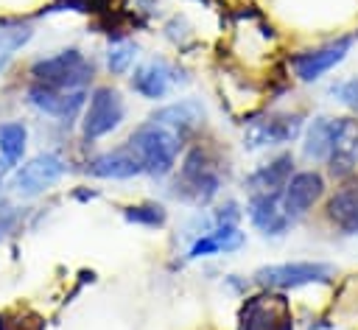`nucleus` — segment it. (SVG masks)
Masks as SVG:
<instances>
[{"instance_id":"cd10ccee","label":"nucleus","mask_w":358,"mask_h":330,"mask_svg":"<svg viewBox=\"0 0 358 330\" xmlns=\"http://www.w3.org/2000/svg\"><path fill=\"white\" fill-rule=\"evenodd\" d=\"M6 171H8V165L0 159V190H3V185H6Z\"/></svg>"},{"instance_id":"f8f14e48","label":"nucleus","mask_w":358,"mask_h":330,"mask_svg":"<svg viewBox=\"0 0 358 330\" xmlns=\"http://www.w3.org/2000/svg\"><path fill=\"white\" fill-rule=\"evenodd\" d=\"M324 165H327V176L336 182H347L358 173V117L352 115L336 117L333 148Z\"/></svg>"},{"instance_id":"20e7f679","label":"nucleus","mask_w":358,"mask_h":330,"mask_svg":"<svg viewBox=\"0 0 358 330\" xmlns=\"http://www.w3.org/2000/svg\"><path fill=\"white\" fill-rule=\"evenodd\" d=\"M336 277V266L324 260H291V263H271L260 266L252 274V282L263 291H294L305 285H322Z\"/></svg>"},{"instance_id":"f03ea898","label":"nucleus","mask_w":358,"mask_h":330,"mask_svg":"<svg viewBox=\"0 0 358 330\" xmlns=\"http://www.w3.org/2000/svg\"><path fill=\"white\" fill-rule=\"evenodd\" d=\"M131 145V151L137 154L140 165H143V173L151 176V179H165L176 171V162H179V154L185 148V140L154 123V120H143L140 126H134V131L129 134L126 140Z\"/></svg>"},{"instance_id":"6e6552de","label":"nucleus","mask_w":358,"mask_h":330,"mask_svg":"<svg viewBox=\"0 0 358 330\" xmlns=\"http://www.w3.org/2000/svg\"><path fill=\"white\" fill-rule=\"evenodd\" d=\"M352 45H355V36L352 34H341V36L324 42V45H316V48H308V50L294 53L288 62H291V70H294V76L299 81L313 84L322 76H327L330 70H336L350 56Z\"/></svg>"},{"instance_id":"bb28decb","label":"nucleus","mask_w":358,"mask_h":330,"mask_svg":"<svg viewBox=\"0 0 358 330\" xmlns=\"http://www.w3.org/2000/svg\"><path fill=\"white\" fill-rule=\"evenodd\" d=\"M227 285H229L232 291H246L249 282H246V280H238V274H229V277H227Z\"/></svg>"},{"instance_id":"a878e982","label":"nucleus","mask_w":358,"mask_h":330,"mask_svg":"<svg viewBox=\"0 0 358 330\" xmlns=\"http://www.w3.org/2000/svg\"><path fill=\"white\" fill-rule=\"evenodd\" d=\"M210 218H213V227H238L241 218H243V210H241V204L235 199H224L210 213Z\"/></svg>"},{"instance_id":"6ab92c4d","label":"nucleus","mask_w":358,"mask_h":330,"mask_svg":"<svg viewBox=\"0 0 358 330\" xmlns=\"http://www.w3.org/2000/svg\"><path fill=\"white\" fill-rule=\"evenodd\" d=\"M243 243H246V235L241 232V227H213L210 232L193 238V243L187 249V260L229 254V252H238Z\"/></svg>"},{"instance_id":"2eb2a0df","label":"nucleus","mask_w":358,"mask_h":330,"mask_svg":"<svg viewBox=\"0 0 358 330\" xmlns=\"http://www.w3.org/2000/svg\"><path fill=\"white\" fill-rule=\"evenodd\" d=\"M324 218L338 235H344V238L358 235V182H355V176L347 182H338V187L324 199Z\"/></svg>"},{"instance_id":"7ed1b4c3","label":"nucleus","mask_w":358,"mask_h":330,"mask_svg":"<svg viewBox=\"0 0 358 330\" xmlns=\"http://www.w3.org/2000/svg\"><path fill=\"white\" fill-rule=\"evenodd\" d=\"M31 84L50 89H90L95 78V64L78 48H62L56 53L39 56L31 64Z\"/></svg>"},{"instance_id":"a211bd4d","label":"nucleus","mask_w":358,"mask_h":330,"mask_svg":"<svg viewBox=\"0 0 358 330\" xmlns=\"http://www.w3.org/2000/svg\"><path fill=\"white\" fill-rule=\"evenodd\" d=\"M296 159L291 151H282L277 157H271L268 162H260L255 171L246 173L243 179V190L252 196V193H282L288 179L294 176V168Z\"/></svg>"},{"instance_id":"ddd939ff","label":"nucleus","mask_w":358,"mask_h":330,"mask_svg":"<svg viewBox=\"0 0 358 330\" xmlns=\"http://www.w3.org/2000/svg\"><path fill=\"white\" fill-rule=\"evenodd\" d=\"M185 81L187 78L176 64L165 59H148L134 70V76L129 78V87L145 101H162L176 84H185Z\"/></svg>"},{"instance_id":"9d476101","label":"nucleus","mask_w":358,"mask_h":330,"mask_svg":"<svg viewBox=\"0 0 358 330\" xmlns=\"http://www.w3.org/2000/svg\"><path fill=\"white\" fill-rule=\"evenodd\" d=\"M288 313V302L282 291H257L252 296H243L238 308V330H277Z\"/></svg>"},{"instance_id":"9b49d317","label":"nucleus","mask_w":358,"mask_h":330,"mask_svg":"<svg viewBox=\"0 0 358 330\" xmlns=\"http://www.w3.org/2000/svg\"><path fill=\"white\" fill-rule=\"evenodd\" d=\"M327 193V179L322 171L316 168H305V171H294V176L288 179L285 190H282V210L291 221L305 218Z\"/></svg>"},{"instance_id":"b1692460","label":"nucleus","mask_w":358,"mask_h":330,"mask_svg":"<svg viewBox=\"0 0 358 330\" xmlns=\"http://www.w3.org/2000/svg\"><path fill=\"white\" fill-rule=\"evenodd\" d=\"M134 62H137V45L129 42V39H120V42H115V45L106 50V70H109L112 76L129 73Z\"/></svg>"},{"instance_id":"1a4fd4ad","label":"nucleus","mask_w":358,"mask_h":330,"mask_svg":"<svg viewBox=\"0 0 358 330\" xmlns=\"http://www.w3.org/2000/svg\"><path fill=\"white\" fill-rule=\"evenodd\" d=\"M90 89H50L42 84H28L25 101L39 115H48L59 123H76L87 106Z\"/></svg>"},{"instance_id":"393cba45","label":"nucleus","mask_w":358,"mask_h":330,"mask_svg":"<svg viewBox=\"0 0 358 330\" xmlns=\"http://www.w3.org/2000/svg\"><path fill=\"white\" fill-rule=\"evenodd\" d=\"M330 95H333L352 117H358V76H350V78H341V81L330 84Z\"/></svg>"},{"instance_id":"aec40b11","label":"nucleus","mask_w":358,"mask_h":330,"mask_svg":"<svg viewBox=\"0 0 358 330\" xmlns=\"http://www.w3.org/2000/svg\"><path fill=\"white\" fill-rule=\"evenodd\" d=\"M333 134H336V117L316 115L302 129V157L308 162H327L333 148Z\"/></svg>"},{"instance_id":"f257e3e1","label":"nucleus","mask_w":358,"mask_h":330,"mask_svg":"<svg viewBox=\"0 0 358 330\" xmlns=\"http://www.w3.org/2000/svg\"><path fill=\"white\" fill-rule=\"evenodd\" d=\"M224 187V176L218 162L204 145H193L182 154L179 168L171 179V196L190 207H207L218 199Z\"/></svg>"},{"instance_id":"dca6fc26","label":"nucleus","mask_w":358,"mask_h":330,"mask_svg":"<svg viewBox=\"0 0 358 330\" xmlns=\"http://www.w3.org/2000/svg\"><path fill=\"white\" fill-rule=\"evenodd\" d=\"M84 171L95 179H115V182H123V179H134V176H143V165L137 159V154L131 151V145H117V148H109V151H98L87 159Z\"/></svg>"},{"instance_id":"39448f33","label":"nucleus","mask_w":358,"mask_h":330,"mask_svg":"<svg viewBox=\"0 0 358 330\" xmlns=\"http://www.w3.org/2000/svg\"><path fill=\"white\" fill-rule=\"evenodd\" d=\"M126 120V101L123 92L112 84H98L92 87L87 106L81 112V137L84 140H101L120 129Z\"/></svg>"},{"instance_id":"4468645a","label":"nucleus","mask_w":358,"mask_h":330,"mask_svg":"<svg viewBox=\"0 0 358 330\" xmlns=\"http://www.w3.org/2000/svg\"><path fill=\"white\" fill-rule=\"evenodd\" d=\"M282 193H252L246 199V215L252 227L266 238H282L291 229V218L282 210Z\"/></svg>"},{"instance_id":"4be33fe9","label":"nucleus","mask_w":358,"mask_h":330,"mask_svg":"<svg viewBox=\"0 0 358 330\" xmlns=\"http://www.w3.org/2000/svg\"><path fill=\"white\" fill-rule=\"evenodd\" d=\"M34 36V28L28 22H8L0 25V73L8 67L17 50H22Z\"/></svg>"},{"instance_id":"412c9836","label":"nucleus","mask_w":358,"mask_h":330,"mask_svg":"<svg viewBox=\"0 0 358 330\" xmlns=\"http://www.w3.org/2000/svg\"><path fill=\"white\" fill-rule=\"evenodd\" d=\"M28 148V129L22 120H6L0 123V159L8 168H17Z\"/></svg>"},{"instance_id":"423d86ee","label":"nucleus","mask_w":358,"mask_h":330,"mask_svg":"<svg viewBox=\"0 0 358 330\" xmlns=\"http://www.w3.org/2000/svg\"><path fill=\"white\" fill-rule=\"evenodd\" d=\"M305 117L299 112H271L263 117H252L243 129V148L257 151V148H274V145H288L296 137H302Z\"/></svg>"},{"instance_id":"f3484780","label":"nucleus","mask_w":358,"mask_h":330,"mask_svg":"<svg viewBox=\"0 0 358 330\" xmlns=\"http://www.w3.org/2000/svg\"><path fill=\"white\" fill-rule=\"evenodd\" d=\"M204 115H207V112H204V103H201L199 98H179V101H173V103L157 106V109L148 115V120H154V123H159V126L176 131V134L185 140V137H190L193 131H199V129L204 126Z\"/></svg>"},{"instance_id":"5701e85b","label":"nucleus","mask_w":358,"mask_h":330,"mask_svg":"<svg viewBox=\"0 0 358 330\" xmlns=\"http://www.w3.org/2000/svg\"><path fill=\"white\" fill-rule=\"evenodd\" d=\"M123 218L134 227H148V229H159L168 221V210L157 201H143V204H131L123 210Z\"/></svg>"},{"instance_id":"0eeeda50","label":"nucleus","mask_w":358,"mask_h":330,"mask_svg":"<svg viewBox=\"0 0 358 330\" xmlns=\"http://www.w3.org/2000/svg\"><path fill=\"white\" fill-rule=\"evenodd\" d=\"M64 173H67V159L56 151H42L28 162L17 165V171L11 173V190L20 199H34L42 196L48 187H53Z\"/></svg>"}]
</instances>
